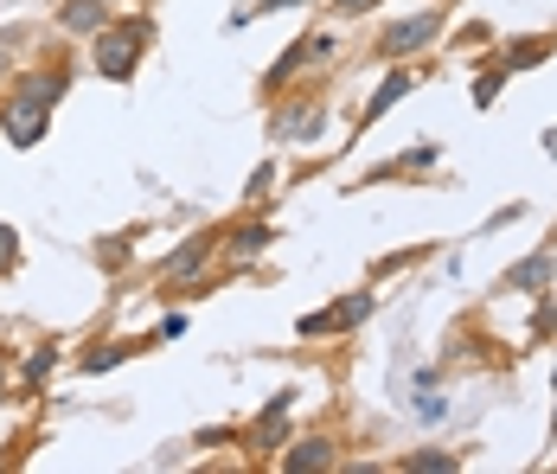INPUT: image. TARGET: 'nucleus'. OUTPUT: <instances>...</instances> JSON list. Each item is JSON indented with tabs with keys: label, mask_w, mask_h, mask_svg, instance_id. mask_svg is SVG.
Instances as JSON below:
<instances>
[{
	"label": "nucleus",
	"mask_w": 557,
	"mask_h": 474,
	"mask_svg": "<svg viewBox=\"0 0 557 474\" xmlns=\"http://www.w3.org/2000/svg\"><path fill=\"white\" fill-rule=\"evenodd\" d=\"M154 46V13H128V20H110L97 39H90V64H97V77H110V84H128L135 71H141V52Z\"/></svg>",
	"instance_id": "f03ea898"
},
{
	"label": "nucleus",
	"mask_w": 557,
	"mask_h": 474,
	"mask_svg": "<svg viewBox=\"0 0 557 474\" xmlns=\"http://www.w3.org/2000/svg\"><path fill=\"white\" fill-rule=\"evenodd\" d=\"M7 385H13V378H7V360H0V404H7Z\"/></svg>",
	"instance_id": "2f4dec72"
},
{
	"label": "nucleus",
	"mask_w": 557,
	"mask_h": 474,
	"mask_svg": "<svg viewBox=\"0 0 557 474\" xmlns=\"http://www.w3.org/2000/svg\"><path fill=\"white\" fill-rule=\"evenodd\" d=\"M270 244H276V224H263V218H237V224H224L219 231V257L231 269H250Z\"/></svg>",
	"instance_id": "0eeeda50"
},
{
	"label": "nucleus",
	"mask_w": 557,
	"mask_h": 474,
	"mask_svg": "<svg viewBox=\"0 0 557 474\" xmlns=\"http://www.w3.org/2000/svg\"><path fill=\"white\" fill-rule=\"evenodd\" d=\"M461 469V449H410L397 455V474H455Z\"/></svg>",
	"instance_id": "dca6fc26"
},
{
	"label": "nucleus",
	"mask_w": 557,
	"mask_h": 474,
	"mask_svg": "<svg viewBox=\"0 0 557 474\" xmlns=\"http://www.w3.org/2000/svg\"><path fill=\"white\" fill-rule=\"evenodd\" d=\"M295 398H301V391H276V398L263 404V417L244 429V449H250V455H270V449L288 442V411H295Z\"/></svg>",
	"instance_id": "6e6552de"
},
{
	"label": "nucleus",
	"mask_w": 557,
	"mask_h": 474,
	"mask_svg": "<svg viewBox=\"0 0 557 474\" xmlns=\"http://www.w3.org/2000/svg\"><path fill=\"white\" fill-rule=\"evenodd\" d=\"M372 7H379V0H334L339 20H352V13H372Z\"/></svg>",
	"instance_id": "c756f323"
},
{
	"label": "nucleus",
	"mask_w": 557,
	"mask_h": 474,
	"mask_svg": "<svg viewBox=\"0 0 557 474\" xmlns=\"http://www.w3.org/2000/svg\"><path fill=\"white\" fill-rule=\"evenodd\" d=\"M64 90H71V64H33V71H20L7 90H0V135H7V148H39L46 142V129H52V109L64 104Z\"/></svg>",
	"instance_id": "f257e3e1"
},
{
	"label": "nucleus",
	"mask_w": 557,
	"mask_h": 474,
	"mask_svg": "<svg viewBox=\"0 0 557 474\" xmlns=\"http://www.w3.org/2000/svg\"><path fill=\"white\" fill-rule=\"evenodd\" d=\"M276 469L282 474H327V469H339V442L334 436H295L276 455Z\"/></svg>",
	"instance_id": "9d476101"
},
{
	"label": "nucleus",
	"mask_w": 557,
	"mask_h": 474,
	"mask_svg": "<svg viewBox=\"0 0 557 474\" xmlns=\"http://www.w3.org/2000/svg\"><path fill=\"white\" fill-rule=\"evenodd\" d=\"M545 155L557 160V122H552V129H545Z\"/></svg>",
	"instance_id": "7c9ffc66"
},
{
	"label": "nucleus",
	"mask_w": 557,
	"mask_h": 474,
	"mask_svg": "<svg viewBox=\"0 0 557 474\" xmlns=\"http://www.w3.org/2000/svg\"><path fill=\"white\" fill-rule=\"evenodd\" d=\"M301 71H308V39H295V46H288V52H282L276 64L263 71V97H282V90H288Z\"/></svg>",
	"instance_id": "4468645a"
},
{
	"label": "nucleus",
	"mask_w": 557,
	"mask_h": 474,
	"mask_svg": "<svg viewBox=\"0 0 557 474\" xmlns=\"http://www.w3.org/2000/svg\"><path fill=\"white\" fill-rule=\"evenodd\" d=\"M443 33H448V13H443V7H417V13H404V20H391L385 33L372 39V52L385 58V64H410V58L430 52Z\"/></svg>",
	"instance_id": "20e7f679"
},
{
	"label": "nucleus",
	"mask_w": 557,
	"mask_h": 474,
	"mask_svg": "<svg viewBox=\"0 0 557 474\" xmlns=\"http://www.w3.org/2000/svg\"><path fill=\"white\" fill-rule=\"evenodd\" d=\"M410 264H423V251H417V244H410V251H397V257H385V264H379V276H391V269H410Z\"/></svg>",
	"instance_id": "bb28decb"
},
{
	"label": "nucleus",
	"mask_w": 557,
	"mask_h": 474,
	"mask_svg": "<svg viewBox=\"0 0 557 474\" xmlns=\"http://www.w3.org/2000/svg\"><path fill=\"white\" fill-rule=\"evenodd\" d=\"M372 315H379V295H372V289H346V295H334L327 308H314V315L295 320V333H301V340H334V333L366 327Z\"/></svg>",
	"instance_id": "39448f33"
},
{
	"label": "nucleus",
	"mask_w": 557,
	"mask_h": 474,
	"mask_svg": "<svg viewBox=\"0 0 557 474\" xmlns=\"http://www.w3.org/2000/svg\"><path fill=\"white\" fill-rule=\"evenodd\" d=\"M58 26H64L71 39H97V33L110 26V0H64V7H58Z\"/></svg>",
	"instance_id": "f8f14e48"
},
{
	"label": "nucleus",
	"mask_w": 557,
	"mask_h": 474,
	"mask_svg": "<svg viewBox=\"0 0 557 474\" xmlns=\"http://www.w3.org/2000/svg\"><path fill=\"white\" fill-rule=\"evenodd\" d=\"M512 218H525V199H512V206H500V211H487V224L481 231H506Z\"/></svg>",
	"instance_id": "a878e982"
},
{
	"label": "nucleus",
	"mask_w": 557,
	"mask_h": 474,
	"mask_svg": "<svg viewBox=\"0 0 557 474\" xmlns=\"http://www.w3.org/2000/svg\"><path fill=\"white\" fill-rule=\"evenodd\" d=\"M557 276V257L552 251H532V257H519V264L500 276V295H545Z\"/></svg>",
	"instance_id": "9b49d317"
},
{
	"label": "nucleus",
	"mask_w": 557,
	"mask_h": 474,
	"mask_svg": "<svg viewBox=\"0 0 557 474\" xmlns=\"http://www.w3.org/2000/svg\"><path fill=\"white\" fill-rule=\"evenodd\" d=\"M552 333H557V295L545 289L539 295V315H532V340H552Z\"/></svg>",
	"instance_id": "5701e85b"
},
{
	"label": "nucleus",
	"mask_w": 557,
	"mask_h": 474,
	"mask_svg": "<svg viewBox=\"0 0 557 474\" xmlns=\"http://www.w3.org/2000/svg\"><path fill=\"white\" fill-rule=\"evenodd\" d=\"M128 353H141V340H97V347L77 353V372H110V366H122Z\"/></svg>",
	"instance_id": "f3484780"
},
{
	"label": "nucleus",
	"mask_w": 557,
	"mask_h": 474,
	"mask_svg": "<svg viewBox=\"0 0 557 474\" xmlns=\"http://www.w3.org/2000/svg\"><path fill=\"white\" fill-rule=\"evenodd\" d=\"M270 186H276V160H257V167H250V180H244V206H263V199H270Z\"/></svg>",
	"instance_id": "6ab92c4d"
},
{
	"label": "nucleus",
	"mask_w": 557,
	"mask_h": 474,
	"mask_svg": "<svg viewBox=\"0 0 557 474\" xmlns=\"http://www.w3.org/2000/svg\"><path fill=\"white\" fill-rule=\"evenodd\" d=\"M212 264H219V231L206 224V231H193V238H180V244H173L168 257L154 264V276H161L168 289H193V282H199V276H206Z\"/></svg>",
	"instance_id": "423d86ee"
},
{
	"label": "nucleus",
	"mask_w": 557,
	"mask_h": 474,
	"mask_svg": "<svg viewBox=\"0 0 557 474\" xmlns=\"http://www.w3.org/2000/svg\"><path fill=\"white\" fill-rule=\"evenodd\" d=\"M282 7H308V0H250V20H263V13H282Z\"/></svg>",
	"instance_id": "c85d7f7f"
},
{
	"label": "nucleus",
	"mask_w": 557,
	"mask_h": 474,
	"mask_svg": "<svg viewBox=\"0 0 557 474\" xmlns=\"http://www.w3.org/2000/svg\"><path fill=\"white\" fill-rule=\"evenodd\" d=\"M13 269H20V231L0 224V276H13Z\"/></svg>",
	"instance_id": "b1692460"
},
{
	"label": "nucleus",
	"mask_w": 557,
	"mask_h": 474,
	"mask_svg": "<svg viewBox=\"0 0 557 474\" xmlns=\"http://www.w3.org/2000/svg\"><path fill=\"white\" fill-rule=\"evenodd\" d=\"M128 244H135V231H115V238H97V264H103V269H122V264H128Z\"/></svg>",
	"instance_id": "412c9836"
},
{
	"label": "nucleus",
	"mask_w": 557,
	"mask_h": 474,
	"mask_svg": "<svg viewBox=\"0 0 557 474\" xmlns=\"http://www.w3.org/2000/svg\"><path fill=\"white\" fill-rule=\"evenodd\" d=\"M506 77H512V71H506L500 58H494V64L474 77V109H494V104H500V84H506Z\"/></svg>",
	"instance_id": "a211bd4d"
},
{
	"label": "nucleus",
	"mask_w": 557,
	"mask_h": 474,
	"mask_svg": "<svg viewBox=\"0 0 557 474\" xmlns=\"http://www.w3.org/2000/svg\"><path fill=\"white\" fill-rule=\"evenodd\" d=\"M417 84H423V77H417V64H391L385 77H379V90L366 97V109H359V129H372V122H385V116H391L397 104H404V97H410Z\"/></svg>",
	"instance_id": "1a4fd4ad"
},
{
	"label": "nucleus",
	"mask_w": 557,
	"mask_h": 474,
	"mask_svg": "<svg viewBox=\"0 0 557 474\" xmlns=\"http://www.w3.org/2000/svg\"><path fill=\"white\" fill-rule=\"evenodd\" d=\"M327 135V97L308 90V84H288L270 109V142H288V148H308Z\"/></svg>",
	"instance_id": "7ed1b4c3"
},
{
	"label": "nucleus",
	"mask_w": 557,
	"mask_h": 474,
	"mask_svg": "<svg viewBox=\"0 0 557 474\" xmlns=\"http://www.w3.org/2000/svg\"><path fill=\"white\" fill-rule=\"evenodd\" d=\"M552 52H557V33H532V39L506 46V52H500V64H506V71H539V64H545Z\"/></svg>",
	"instance_id": "2eb2a0df"
},
{
	"label": "nucleus",
	"mask_w": 557,
	"mask_h": 474,
	"mask_svg": "<svg viewBox=\"0 0 557 474\" xmlns=\"http://www.w3.org/2000/svg\"><path fill=\"white\" fill-rule=\"evenodd\" d=\"M339 52V33H308V64H327Z\"/></svg>",
	"instance_id": "393cba45"
},
{
	"label": "nucleus",
	"mask_w": 557,
	"mask_h": 474,
	"mask_svg": "<svg viewBox=\"0 0 557 474\" xmlns=\"http://www.w3.org/2000/svg\"><path fill=\"white\" fill-rule=\"evenodd\" d=\"M448 417V398L436 385H417V423H443Z\"/></svg>",
	"instance_id": "4be33fe9"
},
{
	"label": "nucleus",
	"mask_w": 557,
	"mask_h": 474,
	"mask_svg": "<svg viewBox=\"0 0 557 474\" xmlns=\"http://www.w3.org/2000/svg\"><path fill=\"white\" fill-rule=\"evenodd\" d=\"M186 333V315H161V327H154V340H180Z\"/></svg>",
	"instance_id": "cd10ccee"
},
{
	"label": "nucleus",
	"mask_w": 557,
	"mask_h": 474,
	"mask_svg": "<svg viewBox=\"0 0 557 474\" xmlns=\"http://www.w3.org/2000/svg\"><path fill=\"white\" fill-rule=\"evenodd\" d=\"M52 372H58V347L46 340V347H33V360H26V391H39Z\"/></svg>",
	"instance_id": "aec40b11"
},
{
	"label": "nucleus",
	"mask_w": 557,
	"mask_h": 474,
	"mask_svg": "<svg viewBox=\"0 0 557 474\" xmlns=\"http://www.w3.org/2000/svg\"><path fill=\"white\" fill-rule=\"evenodd\" d=\"M436 160H443V148H436V142H417V148H404L397 160L372 167V173H366V186H379V180H404V173H430Z\"/></svg>",
	"instance_id": "ddd939ff"
}]
</instances>
